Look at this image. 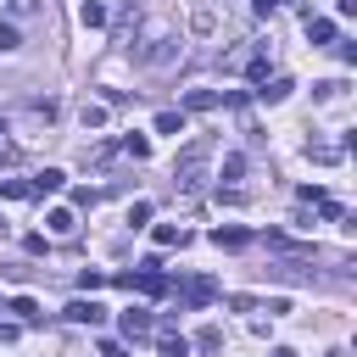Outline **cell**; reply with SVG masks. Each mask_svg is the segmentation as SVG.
Masks as SVG:
<instances>
[{"label": "cell", "instance_id": "cell-1", "mask_svg": "<svg viewBox=\"0 0 357 357\" xmlns=\"http://www.w3.org/2000/svg\"><path fill=\"white\" fill-rule=\"evenodd\" d=\"M206 156H212V139H206V134L190 139V145L173 156V184H178V190H201V178H206Z\"/></svg>", "mask_w": 357, "mask_h": 357}, {"label": "cell", "instance_id": "cell-2", "mask_svg": "<svg viewBox=\"0 0 357 357\" xmlns=\"http://www.w3.org/2000/svg\"><path fill=\"white\" fill-rule=\"evenodd\" d=\"M178 56H184V50H178V33H167V28H156V22H151L145 39L134 45V61H139V67H167V61H178Z\"/></svg>", "mask_w": 357, "mask_h": 357}, {"label": "cell", "instance_id": "cell-3", "mask_svg": "<svg viewBox=\"0 0 357 357\" xmlns=\"http://www.w3.org/2000/svg\"><path fill=\"white\" fill-rule=\"evenodd\" d=\"M61 178H67L61 167H39V173L28 178V195H33V201H45V195H56V190H61Z\"/></svg>", "mask_w": 357, "mask_h": 357}, {"label": "cell", "instance_id": "cell-4", "mask_svg": "<svg viewBox=\"0 0 357 357\" xmlns=\"http://www.w3.org/2000/svg\"><path fill=\"white\" fill-rule=\"evenodd\" d=\"M100 318H106V307H100L95 296H89V301H67V324H89V329H95Z\"/></svg>", "mask_w": 357, "mask_h": 357}, {"label": "cell", "instance_id": "cell-5", "mask_svg": "<svg viewBox=\"0 0 357 357\" xmlns=\"http://www.w3.org/2000/svg\"><path fill=\"white\" fill-rule=\"evenodd\" d=\"M117 324H123V340H145V335H151V312H145V307H128Z\"/></svg>", "mask_w": 357, "mask_h": 357}, {"label": "cell", "instance_id": "cell-6", "mask_svg": "<svg viewBox=\"0 0 357 357\" xmlns=\"http://www.w3.org/2000/svg\"><path fill=\"white\" fill-rule=\"evenodd\" d=\"M190 33H195V39H212V33H218V6H201V11L190 17Z\"/></svg>", "mask_w": 357, "mask_h": 357}, {"label": "cell", "instance_id": "cell-7", "mask_svg": "<svg viewBox=\"0 0 357 357\" xmlns=\"http://www.w3.org/2000/svg\"><path fill=\"white\" fill-rule=\"evenodd\" d=\"M307 156L329 167V162H340V156H346V145H335V139H307Z\"/></svg>", "mask_w": 357, "mask_h": 357}, {"label": "cell", "instance_id": "cell-8", "mask_svg": "<svg viewBox=\"0 0 357 357\" xmlns=\"http://www.w3.org/2000/svg\"><path fill=\"white\" fill-rule=\"evenodd\" d=\"M45 223H50V234H56V240H73V234H78V218H73L67 206H56V212H50Z\"/></svg>", "mask_w": 357, "mask_h": 357}, {"label": "cell", "instance_id": "cell-9", "mask_svg": "<svg viewBox=\"0 0 357 357\" xmlns=\"http://www.w3.org/2000/svg\"><path fill=\"white\" fill-rule=\"evenodd\" d=\"M307 39H312V45H335V22H329V17H312V11H307Z\"/></svg>", "mask_w": 357, "mask_h": 357}, {"label": "cell", "instance_id": "cell-10", "mask_svg": "<svg viewBox=\"0 0 357 357\" xmlns=\"http://www.w3.org/2000/svg\"><path fill=\"white\" fill-rule=\"evenodd\" d=\"M117 151H123L128 162H145V156H151V139H145V134H123V139H117Z\"/></svg>", "mask_w": 357, "mask_h": 357}, {"label": "cell", "instance_id": "cell-11", "mask_svg": "<svg viewBox=\"0 0 357 357\" xmlns=\"http://www.w3.org/2000/svg\"><path fill=\"white\" fill-rule=\"evenodd\" d=\"M212 296H218V284H212V279H190V284H184V301H190V307H206Z\"/></svg>", "mask_w": 357, "mask_h": 357}, {"label": "cell", "instance_id": "cell-12", "mask_svg": "<svg viewBox=\"0 0 357 357\" xmlns=\"http://www.w3.org/2000/svg\"><path fill=\"white\" fill-rule=\"evenodd\" d=\"M78 17H84V28H106V0H78Z\"/></svg>", "mask_w": 357, "mask_h": 357}, {"label": "cell", "instance_id": "cell-13", "mask_svg": "<svg viewBox=\"0 0 357 357\" xmlns=\"http://www.w3.org/2000/svg\"><path fill=\"white\" fill-rule=\"evenodd\" d=\"M218 100H223L218 89H190V95H184V112H212Z\"/></svg>", "mask_w": 357, "mask_h": 357}, {"label": "cell", "instance_id": "cell-14", "mask_svg": "<svg viewBox=\"0 0 357 357\" xmlns=\"http://www.w3.org/2000/svg\"><path fill=\"white\" fill-rule=\"evenodd\" d=\"M290 89H296L290 78H268V89H257V95H262L268 106H279V100H290Z\"/></svg>", "mask_w": 357, "mask_h": 357}, {"label": "cell", "instance_id": "cell-15", "mask_svg": "<svg viewBox=\"0 0 357 357\" xmlns=\"http://www.w3.org/2000/svg\"><path fill=\"white\" fill-rule=\"evenodd\" d=\"M156 134H173V139H178V134H184V112H173V106L156 112Z\"/></svg>", "mask_w": 357, "mask_h": 357}, {"label": "cell", "instance_id": "cell-16", "mask_svg": "<svg viewBox=\"0 0 357 357\" xmlns=\"http://www.w3.org/2000/svg\"><path fill=\"white\" fill-rule=\"evenodd\" d=\"M156 245H190V229H178V223H156Z\"/></svg>", "mask_w": 357, "mask_h": 357}, {"label": "cell", "instance_id": "cell-17", "mask_svg": "<svg viewBox=\"0 0 357 357\" xmlns=\"http://www.w3.org/2000/svg\"><path fill=\"white\" fill-rule=\"evenodd\" d=\"M245 240H251L245 229H223V223L212 229V245H223V251H234V245H245Z\"/></svg>", "mask_w": 357, "mask_h": 357}, {"label": "cell", "instance_id": "cell-18", "mask_svg": "<svg viewBox=\"0 0 357 357\" xmlns=\"http://www.w3.org/2000/svg\"><path fill=\"white\" fill-rule=\"evenodd\" d=\"M184 351H190V340H184V335L167 324V329H162V357H184Z\"/></svg>", "mask_w": 357, "mask_h": 357}, {"label": "cell", "instance_id": "cell-19", "mask_svg": "<svg viewBox=\"0 0 357 357\" xmlns=\"http://www.w3.org/2000/svg\"><path fill=\"white\" fill-rule=\"evenodd\" d=\"M11 312H17V318H22V324H39V318H45V312H39V301H33V296H17V301H11Z\"/></svg>", "mask_w": 357, "mask_h": 357}, {"label": "cell", "instance_id": "cell-20", "mask_svg": "<svg viewBox=\"0 0 357 357\" xmlns=\"http://www.w3.org/2000/svg\"><path fill=\"white\" fill-rule=\"evenodd\" d=\"M78 117H84V128H100V123H106V100H84Z\"/></svg>", "mask_w": 357, "mask_h": 357}, {"label": "cell", "instance_id": "cell-21", "mask_svg": "<svg viewBox=\"0 0 357 357\" xmlns=\"http://www.w3.org/2000/svg\"><path fill=\"white\" fill-rule=\"evenodd\" d=\"M195 346H201V351H218V346H223V329H218V324H206V329L195 335Z\"/></svg>", "mask_w": 357, "mask_h": 357}, {"label": "cell", "instance_id": "cell-22", "mask_svg": "<svg viewBox=\"0 0 357 357\" xmlns=\"http://www.w3.org/2000/svg\"><path fill=\"white\" fill-rule=\"evenodd\" d=\"M240 173H245V156H240V151H229V156H223V173H218V178H240Z\"/></svg>", "mask_w": 357, "mask_h": 357}, {"label": "cell", "instance_id": "cell-23", "mask_svg": "<svg viewBox=\"0 0 357 357\" xmlns=\"http://www.w3.org/2000/svg\"><path fill=\"white\" fill-rule=\"evenodd\" d=\"M0 195H11V201H28V178H0Z\"/></svg>", "mask_w": 357, "mask_h": 357}, {"label": "cell", "instance_id": "cell-24", "mask_svg": "<svg viewBox=\"0 0 357 357\" xmlns=\"http://www.w3.org/2000/svg\"><path fill=\"white\" fill-rule=\"evenodd\" d=\"M340 95H346L340 78H324V84H318V100H340Z\"/></svg>", "mask_w": 357, "mask_h": 357}, {"label": "cell", "instance_id": "cell-25", "mask_svg": "<svg viewBox=\"0 0 357 357\" xmlns=\"http://www.w3.org/2000/svg\"><path fill=\"white\" fill-rule=\"evenodd\" d=\"M73 206H84V212L100 206V190H73Z\"/></svg>", "mask_w": 357, "mask_h": 357}, {"label": "cell", "instance_id": "cell-26", "mask_svg": "<svg viewBox=\"0 0 357 357\" xmlns=\"http://www.w3.org/2000/svg\"><path fill=\"white\" fill-rule=\"evenodd\" d=\"M128 223H134V229H145V223H151V206H145V201H134V206H128Z\"/></svg>", "mask_w": 357, "mask_h": 357}, {"label": "cell", "instance_id": "cell-27", "mask_svg": "<svg viewBox=\"0 0 357 357\" xmlns=\"http://www.w3.org/2000/svg\"><path fill=\"white\" fill-rule=\"evenodd\" d=\"M78 284H84V290H100V284H106V273H100V268H84V273H78Z\"/></svg>", "mask_w": 357, "mask_h": 357}, {"label": "cell", "instance_id": "cell-28", "mask_svg": "<svg viewBox=\"0 0 357 357\" xmlns=\"http://www.w3.org/2000/svg\"><path fill=\"white\" fill-rule=\"evenodd\" d=\"M0 50H17V28L11 22H0Z\"/></svg>", "mask_w": 357, "mask_h": 357}, {"label": "cell", "instance_id": "cell-29", "mask_svg": "<svg viewBox=\"0 0 357 357\" xmlns=\"http://www.w3.org/2000/svg\"><path fill=\"white\" fill-rule=\"evenodd\" d=\"M17 156H22V151H17V145H11V139H0V167H11V162H17Z\"/></svg>", "mask_w": 357, "mask_h": 357}, {"label": "cell", "instance_id": "cell-30", "mask_svg": "<svg viewBox=\"0 0 357 357\" xmlns=\"http://www.w3.org/2000/svg\"><path fill=\"white\" fill-rule=\"evenodd\" d=\"M100 357H128V351H123V340H100Z\"/></svg>", "mask_w": 357, "mask_h": 357}, {"label": "cell", "instance_id": "cell-31", "mask_svg": "<svg viewBox=\"0 0 357 357\" xmlns=\"http://www.w3.org/2000/svg\"><path fill=\"white\" fill-rule=\"evenodd\" d=\"M11 340H17V329H11V324H0V346H11Z\"/></svg>", "mask_w": 357, "mask_h": 357}, {"label": "cell", "instance_id": "cell-32", "mask_svg": "<svg viewBox=\"0 0 357 357\" xmlns=\"http://www.w3.org/2000/svg\"><path fill=\"white\" fill-rule=\"evenodd\" d=\"M123 6H156V0H123Z\"/></svg>", "mask_w": 357, "mask_h": 357}, {"label": "cell", "instance_id": "cell-33", "mask_svg": "<svg viewBox=\"0 0 357 357\" xmlns=\"http://www.w3.org/2000/svg\"><path fill=\"white\" fill-rule=\"evenodd\" d=\"M0 128H6V123H0Z\"/></svg>", "mask_w": 357, "mask_h": 357}]
</instances>
